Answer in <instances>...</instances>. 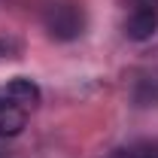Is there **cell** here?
I'll return each mask as SVG.
<instances>
[{
	"instance_id": "obj_1",
	"label": "cell",
	"mask_w": 158,
	"mask_h": 158,
	"mask_svg": "<svg viewBox=\"0 0 158 158\" xmlns=\"http://www.w3.org/2000/svg\"><path fill=\"white\" fill-rule=\"evenodd\" d=\"M43 21H46V31L55 40H76L79 34L85 31V12H82L79 3H70V0L52 3V6L46 9Z\"/></svg>"
},
{
	"instance_id": "obj_2",
	"label": "cell",
	"mask_w": 158,
	"mask_h": 158,
	"mask_svg": "<svg viewBox=\"0 0 158 158\" xmlns=\"http://www.w3.org/2000/svg\"><path fill=\"white\" fill-rule=\"evenodd\" d=\"M155 27H158V12L149 9V6H134V12L128 15V21H125V34H128L131 40H137V43L149 40L152 34H155Z\"/></svg>"
},
{
	"instance_id": "obj_3",
	"label": "cell",
	"mask_w": 158,
	"mask_h": 158,
	"mask_svg": "<svg viewBox=\"0 0 158 158\" xmlns=\"http://www.w3.org/2000/svg\"><path fill=\"white\" fill-rule=\"evenodd\" d=\"M6 91H9L12 103L21 106V110H34V106L40 103V88H37V82L27 79V76H15L9 85H6Z\"/></svg>"
},
{
	"instance_id": "obj_4",
	"label": "cell",
	"mask_w": 158,
	"mask_h": 158,
	"mask_svg": "<svg viewBox=\"0 0 158 158\" xmlns=\"http://www.w3.org/2000/svg\"><path fill=\"white\" fill-rule=\"evenodd\" d=\"M24 122H27V110H21V106L0 110V137H15V134H21Z\"/></svg>"
},
{
	"instance_id": "obj_5",
	"label": "cell",
	"mask_w": 158,
	"mask_h": 158,
	"mask_svg": "<svg viewBox=\"0 0 158 158\" xmlns=\"http://www.w3.org/2000/svg\"><path fill=\"white\" fill-rule=\"evenodd\" d=\"M110 158H158V140L155 143H134V146H122Z\"/></svg>"
},
{
	"instance_id": "obj_6",
	"label": "cell",
	"mask_w": 158,
	"mask_h": 158,
	"mask_svg": "<svg viewBox=\"0 0 158 158\" xmlns=\"http://www.w3.org/2000/svg\"><path fill=\"white\" fill-rule=\"evenodd\" d=\"M6 106H15V103H12L9 91H6V85H3V88H0V110H6Z\"/></svg>"
},
{
	"instance_id": "obj_7",
	"label": "cell",
	"mask_w": 158,
	"mask_h": 158,
	"mask_svg": "<svg viewBox=\"0 0 158 158\" xmlns=\"http://www.w3.org/2000/svg\"><path fill=\"white\" fill-rule=\"evenodd\" d=\"M137 6H149V9H155L158 0H137Z\"/></svg>"
},
{
	"instance_id": "obj_8",
	"label": "cell",
	"mask_w": 158,
	"mask_h": 158,
	"mask_svg": "<svg viewBox=\"0 0 158 158\" xmlns=\"http://www.w3.org/2000/svg\"><path fill=\"white\" fill-rule=\"evenodd\" d=\"M0 58H9L6 55V43H0Z\"/></svg>"
}]
</instances>
